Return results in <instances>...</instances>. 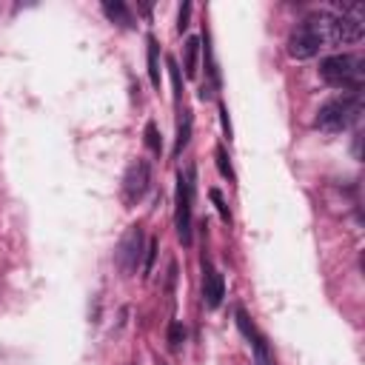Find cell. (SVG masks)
I'll return each instance as SVG.
<instances>
[{"label": "cell", "mask_w": 365, "mask_h": 365, "mask_svg": "<svg viewBox=\"0 0 365 365\" xmlns=\"http://www.w3.org/2000/svg\"><path fill=\"white\" fill-rule=\"evenodd\" d=\"M365 26L356 14H334V11H317L308 14L302 23L294 26L288 34V54L294 60H311L328 46H351L362 40Z\"/></svg>", "instance_id": "cell-1"}, {"label": "cell", "mask_w": 365, "mask_h": 365, "mask_svg": "<svg viewBox=\"0 0 365 365\" xmlns=\"http://www.w3.org/2000/svg\"><path fill=\"white\" fill-rule=\"evenodd\" d=\"M362 66L365 63L356 54H345V51L342 54H331V57H325L319 63V77L334 88H348V91L356 94L362 88V74H365Z\"/></svg>", "instance_id": "cell-2"}, {"label": "cell", "mask_w": 365, "mask_h": 365, "mask_svg": "<svg viewBox=\"0 0 365 365\" xmlns=\"http://www.w3.org/2000/svg\"><path fill=\"white\" fill-rule=\"evenodd\" d=\"M359 111H362L359 94H339V97H331L319 106L314 123L322 131H342L359 120Z\"/></svg>", "instance_id": "cell-3"}, {"label": "cell", "mask_w": 365, "mask_h": 365, "mask_svg": "<svg viewBox=\"0 0 365 365\" xmlns=\"http://www.w3.org/2000/svg\"><path fill=\"white\" fill-rule=\"evenodd\" d=\"M191 202H194V165L177 174V197H174V228L182 245H191Z\"/></svg>", "instance_id": "cell-4"}, {"label": "cell", "mask_w": 365, "mask_h": 365, "mask_svg": "<svg viewBox=\"0 0 365 365\" xmlns=\"http://www.w3.org/2000/svg\"><path fill=\"white\" fill-rule=\"evenodd\" d=\"M143 257H145V234H143L140 225H128V231L120 237L114 259H117V265H120V271L125 277H134L140 262H143Z\"/></svg>", "instance_id": "cell-5"}, {"label": "cell", "mask_w": 365, "mask_h": 365, "mask_svg": "<svg viewBox=\"0 0 365 365\" xmlns=\"http://www.w3.org/2000/svg\"><path fill=\"white\" fill-rule=\"evenodd\" d=\"M148 185H151V165H148V160H143V157L131 160L125 174H123V202L128 208L137 205L145 197Z\"/></svg>", "instance_id": "cell-6"}, {"label": "cell", "mask_w": 365, "mask_h": 365, "mask_svg": "<svg viewBox=\"0 0 365 365\" xmlns=\"http://www.w3.org/2000/svg\"><path fill=\"white\" fill-rule=\"evenodd\" d=\"M222 297H225L222 274L208 259H202V302H205V308H220Z\"/></svg>", "instance_id": "cell-7"}, {"label": "cell", "mask_w": 365, "mask_h": 365, "mask_svg": "<svg viewBox=\"0 0 365 365\" xmlns=\"http://www.w3.org/2000/svg\"><path fill=\"white\" fill-rule=\"evenodd\" d=\"M234 322H237V328H240V334L251 342V348H257V345H265V336L257 331V325L251 322V317L245 314V308H237L234 311Z\"/></svg>", "instance_id": "cell-8"}, {"label": "cell", "mask_w": 365, "mask_h": 365, "mask_svg": "<svg viewBox=\"0 0 365 365\" xmlns=\"http://www.w3.org/2000/svg\"><path fill=\"white\" fill-rule=\"evenodd\" d=\"M103 14L111 20V23H120V26H131V11H128V6L123 3V0H106L103 3Z\"/></svg>", "instance_id": "cell-9"}, {"label": "cell", "mask_w": 365, "mask_h": 365, "mask_svg": "<svg viewBox=\"0 0 365 365\" xmlns=\"http://www.w3.org/2000/svg\"><path fill=\"white\" fill-rule=\"evenodd\" d=\"M197 51H200V40L197 37H188L185 46H182V68H185V77L188 80L197 77Z\"/></svg>", "instance_id": "cell-10"}, {"label": "cell", "mask_w": 365, "mask_h": 365, "mask_svg": "<svg viewBox=\"0 0 365 365\" xmlns=\"http://www.w3.org/2000/svg\"><path fill=\"white\" fill-rule=\"evenodd\" d=\"M191 125H194V117H191V111L185 108V111H182V120H180V125H177V143H174V157H180V154H182V148L188 145V140H191Z\"/></svg>", "instance_id": "cell-11"}, {"label": "cell", "mask_w": 365, "mask_h": 365, "mask_svg": "<svg viewBox=\"0 0 365 365\" xmlns=\"http://www.w3.org/2000/svg\"><path fill=\"white\" fill-rule=\"evenodd\" d=\"M148 80L154 88H160V46L154 37H148Z\"/></svg>", "instance_id": "cell-12"}, {"label": "cell", "mask_w": 365, "mask_h": 365, "mask_svg": "<svg viewBox=\"0 0 365 365\" xmlns=\"http://www.w3.org/2000/svg\"><path fill=\"white\" fill-rule=\"evenodd\" d=\"M214 157H217V168H220V174H222V177H228V180L234 182L237 177H234V168H231V160H228V151H225V145H217Z\"/></svg>", "instance_id": "cell-13"}, {"label": "cell", "mask_w": 365, "mask_h": 365, "mask_svg": "<svg viewBox=\"0 0 365 365\" xmlns=\"http://www.w3.org/2000/svg\"><path fill=\"white\" fill-rule=\"evenodd\" d=\"M165 66H168L171 86H174V103H180V97H182V86H180V66H177V60H174V57H168V60H165Z\"/></svg>", "instance_id": "cell-14"}, {"label": "cell", "mask_w": 365, "mask_h": 365, "mask_svg": "<svg viewBox=\"0 0 365 365\" xmlns=\"http://www.w3.org/2000/svg\"><path fill=\"white\" fill-rule=\"evenodd\" d=\"M145 145L160 154L163 151V140H160V131H157V123H145Z\"/></svg>", "instance_id": "cell-15"}, {"label": "cell", "mask_w": 365, "mask_h": 365, "mask_svg": "<svg viewBox=\"0 0 365 365\" xmlns=\"http://www.w3.org/2000/svg\"><path fill=\"white\" fill-rule=\"evenodd\" d=\"M182 342H185V325L182 322H171L168 325V345L177 351V348H182Z\"/></svg>", "instance_id": "cell-16"}, {"label": "cell", "mask_w": 365, "mask_h": 365, "mask_svg": "<svg viewBox=\"0 0 365 365\" xmlns=\"http://www.w3.org/2000/svg\"><path fill=\"white\" fill-rule=\"evenodd\" d=\"M157 248H160V242H157V240H148V242H145V257H143V277H148V274H151V268H154V257H157Z\"/></svg>", "instance_id": "cell-17"}, {"label": "cell", "mask_w": 365, "mask_h": 365, "mask_svg": "<svg viewBox=\"0 0 365 365\" xmlns=\"http://www.w3.org/2000/svg\"><path fill=\"white\" fill-rule=\"evenodd\" d=\"M211 200H214V205H217L220 217H222L225 222H231V211H228V205H225V200H222V194H220L217 188H211Z\"/></svg>", "instance_id": "cell-18"}, {"label": "cell", "mask_w": 365, "mask_h": 365, "mask_svg": "<svg viewBox=\"0 0 365 365\" xmlns=\"http://www.w3.org/2000/svg\"><path fill=\"white\" fill-rule=\"evenodd\" d=\"M188 17H191V3H182L180 6V17H177V31L180 34L188 29Z\"/></svg>", "instance_id": "cell-19"}, {"label": "cell", "mask_w": 365, "mask_h": 365, "mask_svg": "<svg viewBox=\"0 0 365 365\" xmlns=\"http://www.w3.org/2000/svg\"><path fill=\"white\" fill-rule=\"evenodd\" d=\"M220 120H222V134H225V137L231 140V137H234V131H231V120H228V108H225L222 103H220Z\"/></svg>", "instance_id": "cell-20"}]
</instances>
